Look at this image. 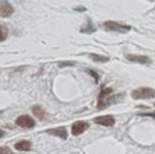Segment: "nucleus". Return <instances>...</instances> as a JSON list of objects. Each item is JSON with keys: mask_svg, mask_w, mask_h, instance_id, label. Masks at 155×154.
I'll return each instance as SVG.
<instances>
[{"mask_svg": "<svg viewBox=\"0 0 155 154\" xmlns=\"http://www.w3.org/2000/svg\"><path fill=\"white\" fill-rule=\"evenodd\" d=\"M154 106H155V104H154Z\"/></svg>", "mask_w": 155, "mask_h": 154, "instance_id": "nucleus-18", "label": "nucleus"}, {"mask_svg": "<svg viewBox=\"0 0 155 154\" xmlns=\"http://www.w3.org/2000/svg\"><path fill=\"white\" fill-rule=\"evenodd\" d=\"M16 124L19 127H23V128H33L36 121L30 116H19L16 120Z\"/></svg>", "mask_w": 155, "mask_h": 154, "instance_id": "nucleus-4", "label": "nucleus"}, {"mask_svg": "<svg viewBox=\"0 0 155 154\" xmlns=\"http://www.w3.org/2000/svg\"><path fill=\"white\" fill-rule=\"evenodd\" d=\"M94 123L101 124V126H105V127H113L115 124V118L113 116H101V117L94 118Z\"/></svg>", "mask_w": 155, "mask_h": 154, "instance_id": "nucleus-6", "label": "nucleus"}, {"mask_svg": "<svg viewBox=\"0 0 155 154\" xmlns=\"http://www.w3.org/2000/svg\"><path fill=\"white\" fill-rule=\"evenodd\" d=\"M6 37H7V29L3 24H0V42H5Z\"/></svg>", "mask_w": 155, "mask_h": 154, "instance_id": "nucleus-12", "label": "nucleus"}, {"mask_svg": "<svg viewBox=\"0 0 155 154\" xmlns=\"http://www.w3.org/2000/svg\"><path fill=\"white\" fill-rule=\"evenodd\" d=\"M13 13V6L9 2H0V16L2 17H9Z\"/></svg>", "mask_w": 155, "mask_h": 154, "instance_id": "nucleus-7", "label": "nucleus"}, {"mask_svg": "<svg viewBox=\"0 0 155 154\" xmlns=\"http://www.w3.org/2000/svg\"><path fill=\"white\" fill-rule=\"evenodd\" d=\"M14 149L19 150V151H28V150L31 149V143L27 140H21V141H19V143H16Z\"/></svg>", "mask_w": 155, "mask_h": 154, "instance_id": "nucleus-9", "label": "nucleus"}, {"mask_svg": "<svg viewBox=\"0 0 155 154\" xmlns=\"http://www.w3.org/2000/svg\"><path fill=\"white\" fill-rule=\"evenodd\" d=\"M88 73H90V74H91V76H93V77H94V79H95V80H98V74H95L94 71H91V70H88Z\"/></svg>", "mask_w": 155, "mask_h": 154, "instance_id": "nucleus-15", "label": "nucleus"}, {"mask_svg": "<svg viewBox=\"0 0 155 154\" xmlns=\"http://www.w3.org/2000/svg\"><path fill=\"white\" fill-rule=\"evenodd\" d=\"M0 154H12V150L9 147H0Z\"/></svg>", "mask_w": 155, "mask_h": 154, "instance_id": "nucleus-14", "label": "nucleus"}, {"mask_svg": "<svg viewBox=\"0 0 155 154\" xmlns=\"http://www.w3.org/2000/svg\"><path fill=\"white\" fill-rule=\"evenodd\" d=\"M130 61H137V63H141V64H150L151 59L147 56H140V54H127L125 56Z\"/></svg>", "mask_w": 155, "mask_h": 154, "instance_id": "nucleus-8", "label": "nucleus"}, {"mask_svg": "<svg viewBox=\"0 0 155 154\" xmlns=\"http://www.w3.org/2000/svg\"><path fill=\"white\" fill-rule=\"evenodd\" d=\"M73 64H74V63H71V61H70V63H60L58 66H60V67H63V66H73Z\"/></svg>", "mask_w": 155, "mask_h": 154, "instance_id": "nucleus-16", "label": "nucleus"}, {"mask_svg": "<svg viewBox=\"0 0 155 154\" xmlns=\"http://www.w3.org/2000/svg\"><path fill=\"white\" fill-rule=\"evenodd\" d=\"M120 98H121V96H113V89L105 87V89L101 90V93L98 96V108L101 110L107 106H111L113 103H115Z\"/></svg>", "mask_w": 155, "mask_h": 154, "instance_id": "nucleus-1", "label": "nucleus"}, {"mask_svg": "<svg viewBox=\"0 0 155 154\" xmlns=\"http://www.w3.org/2000/svg\"><path fill=\"white\" fill-rule=\"evenodd\" d=\"M132 98L135 100H141V98H154L155 97V90L150 87H140L132 91Z\"/></svg>", "mask_w": 155, "mask_h": 154, "instance_id": "nucleus-2", "label": "nucleus"}, {"mask_svg": "<svg viewBox=\"0 0 155 154\" xmlns=\"http://www.w3.org/2000/svg\"><path fill=\"white\" fill-rule=\"evenodd\" d=\"M3 135H5V131H3V130H0V139H2Z\"/></svg>", "mask_w": 155, "mask_h": 154, "instance_id": "nucleus-17", "label": "nucleus"}, {"mask_svg": "<svg viewBox=\"0 0 155 154\" xmlns=\"http://www.w3.org/2000/svg\"><path fill=\"white\" fill-rule=\"evenodd\" d=\"M87 128H88V123L87 121H75L74 124L71 126V133H73V135H80V134H83Z\"/></svg>", "mask_w": 155, "mask_h": 154, "instance_id": "nucleus-5", "label": "nucleus"}, {"mask_svg": "<svg viewBox=\"0 0 155 154\" xmlns=\"http://www.w3.org/2000/svg\"><path fill=\"white\" fill-rule=\"evenodd\" d=\"M33 114L37 117V118H40V120H44V118H46V111H44V108L40 107V106H34Z\"/></svg>", "mask_w": 155, "mask_h": 154, "instance_id": "nucleus-11", "label": "nucleus"}, {"mask_svg": "<svg viewBox=\"0 0 155 154\" xmlns=\"http://www.w3.org/2000/svg\"><path fill=\"white\" fill-rule=\"evenodd\" d=\"M47 133H48V134H51V135H58L60 139H67V130L64 128V127L53 128V130H48Z\"/></svg>", "mask_w": 155, "mask_h": 154, "instance_id": "nucleus-10", "label": "nucleus"}, {"mask_svg": "<svg viewBox=\"0 0 155 154\" xmlns=\"http://www.w3.org/2000/svg\"><path fill=\"white\" fill-rule=\"evenodd\" d=\"M104 27L107 29V30H111V32H120V33L131 30V26L122 24V23H117V22H105V23H104Z\"/></svg>", "mask_w": 155, "mask_h": 154, "instance_id": "nucleus-3", "label": "nucleus"}, {"mask_svg": "<svg viewBox=\"0 0 155 154\" xmlns=\"http://www.w3.org/2000/svg\"><path fill=\"white\" fill-rule=\"evenodd\" d=\"M90 57H91L94 61H101V63H105V61L110 60L108 57H105V56H97V54H90Z\"/></svg>", "mask_w": 155, "mask_h": 154, "instance_id": "nucleus-13", "label": "nucleus"}]
</instances>
